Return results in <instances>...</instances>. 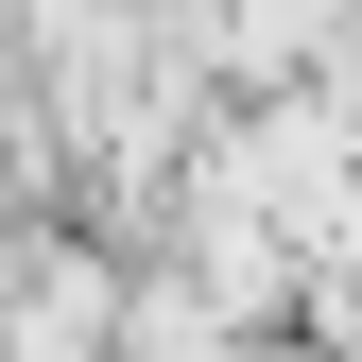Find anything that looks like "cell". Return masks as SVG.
<instances>
[{
    "instance_id": "obj_2",
    "label": "cell",
    "mask_w": 362,
    "mask_h": 362,
    "mask_svg": "<svg viewBox=\"0 0 362 362\" xmlns=\"http://www.w3.org/2000/svg\"><path fill=\"white\" fill-rule=\"evenodd\" d=\"M259 362H293V345H259Z\"/></svg>"
},
{
    "instance_id": "obj_1",
    "label": "cell",
    "mask_w": 362,
    "mask_h": 362,
    "mask_svg": "<svg viewBox=\"0 0 362 362\" xmlns=\"http://www.w3.org/2000/svg\"><path fill=\"white\" fill-rule=\"evenodd\" d=\"M121 328H139V362H224V310L190 276H156V293H121Z\"/></svg>"
}]
</instances>
